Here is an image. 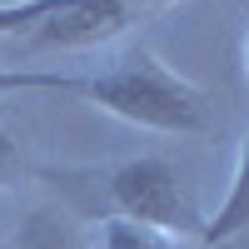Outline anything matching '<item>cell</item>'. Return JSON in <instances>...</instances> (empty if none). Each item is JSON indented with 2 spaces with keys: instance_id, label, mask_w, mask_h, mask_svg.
Returning a JSON list of instances; mask_svg holds the SVG:
<instances>
[{
  "instance_id": "cell-8",
  "label": "cell",
  "mask_w": 249,
  "mask_h": 249,
  "mask_svg": "<svg viewBox=\"0 0 249 249\" xmlns=\"http://www.w3.org/2000/svg\"><path fill=\"white\" fill-rule=\"evenodd\" d=\"M244 75H249V30H244Z\"/></svg>"
},
{
  "instance_id": "cell-3",
  "label": "cell",
  "mask_w": 249,
  "mask_h": 249,
  "mask_svg": "<svg viewBox=\"0 0 249 249\" xmlns=\"http://www.w3.org/2000/svg\"><path fill=\"white\" fill-rule=\"evenodd\" d=\"M179 0H0V40H20L25 55L100 50Z\"/></svg>"
},
{
  "instance_id": "cell-1",
  "label": "cell",
  "mask_w": 249,
  "mask_h": 249,
  "mask_svg": "<svg viewBox=\"0 0 249 249\" xmlns=\"http://www.w3.org/2000/svg\"><path fill=\"white\" fill-rule=\"evenodd\" d=\"M80 210L95 219H135L170 239H195L204 210L184 190V175L160 155H135L115 164H75V170H45Z\"/></svg>"
},
{
  "instance_id": "cell-7",
  "label": "cell",
  "mask_w": 249,
  "mask_h": 249,
  "mask_svg": "<svg viewBox=\"0 0 249 249\" xmlns=\"http://www.w3.org/2000/svg\"><path fill=\"white\" fill-rule=\"evenodd\" d=\"M20 249H65V234H60L55 219L40 214V219L30 224V234H25V244H20Z\"/></svg>"
},
{
  "instance_id": "cell-4",
  "label": "cell",
  "mask_w": 249,
  "mask_h": 249,
  "mask_svg": "<svg viewBox=\"0 0 249 249\" xmlns=\"http://www.w3.org/2000/svg\"><path fill=\"white\" fill-rule=\"evenodd\" d=\"M244 230H249V135L239 140L234 179H230V190H224L219 210L204 214V224H199V234L190 239V249H219V244H230V239L244 234Z\"/></svg>"
},
{
  "instance_id": "cell-5",
  "label": "cell",
  "mask_w": 249,
  "mask_h": 249,
  "mask_svg": "<svg viewBox=\"0 0 249 249\" xmlns=\"http://www.w3.org/2000/svg\"><path fill=\"white\" fill-rule=\"evenodd\" d=\"M75 95L80 75H60V70H30V65H0V100L10 95Z\"/></svg>"
},
{
  "instance_id": "cell-6",
  "label": "cell",
  "mask_w": 249,
  "mask_h": 249,
  "mask_svg": "<svg viewBox=\"0 0 249 249\" xmlns=\"http://www.w3.org/2000/svg\"><path fill=\"white\" fill-rule=\"evenodd\" d=\"M25 175V155H20V140L10 124H0V190H10V184Z\"/></svg>"
},
{
  "instance_id": "cell-2",
  "label": "cell",
  "mask_w": 249,
  "mask_h": 249,
  "mask_svg": "<svg viewBox=\"0 0 249 249\" xmlns=\"http://www.w3.org/2000/svg\"><path fill=\"white\" fill-rule=\"evenodd\" d=\"M85 105L105 110L135 130L150 135H179V140H210L214 135V105L195 80L175 75L150 45L124 50L115 65L80 75L75 90Z\"/></svg>"
}]
</instances>
